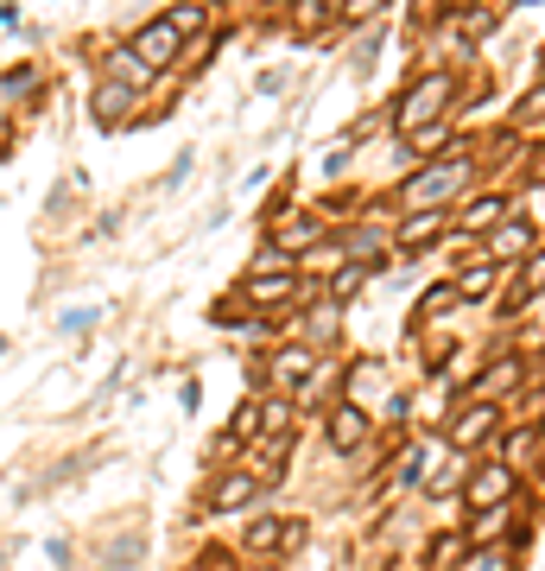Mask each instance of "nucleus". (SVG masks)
Returning a JSON list of instances; mask_svg holds the SVG:
<instances>
[{
	"instance_id": "20",
	"label": "nucleus",
	"mask_w": 545,
	"mask_h": 571,
	"mask_svg": "<svg viewBox=\"0 0 545 571\" xmlns=\"http://www.w3.org/2000/svg\"><path fill=\"white\" fill-rule=\"evenodd\" d=\"M533 457H540V432H513L508 445H501V463H508V470H533Z\"/></svg>"
},
{
	"instance_id": "15",
	"label": "nucleus",
	"mask_w": 545,
	"mask_h": 571,
	"mask_svg": "<svg viewBox=\"0 0 545 571\" xmlns=\"http://www.w3.org/2000/svg\"><path fill=\"white\" fill-rule=\"evenodd\" d=\"M513 381H520V356H495V369L475 381V400H482V407H495V394H508Z\"/></svg>"
},
{
	"instance_id": "18",
	"label": "nucleus",
	"mask_w": 545,
	"mask_h": 571,
	"mask_svg": "<svg viewBox=\"0 0 545 571\" xmlns=\"http://www.w3.org/2000/svg\"><path fill=\"white\" fill-rule=\"evenodd\" d=\"M495 273H501V266H463V273H457V280H450V286H457V299H482V293H495Z\"/></svg>"
},
{
	"instance_id": "17",
	"label": "nucleus",
	"mask_w": 545,
	"mask_h": 571,
	"mask_svg": "<svg viewBox=\"0 0 545 571\" xmlns=\"http://www.w3.org/2000/svg\"><path fill=\"white\" fill-rule=\"evenodd\" d=\"M540 293H545V248H540V255H527V266H520V280H513V305L540 299Z\"/></svg>"
},
{
	"instance_id": "11",
	"label": "nucleus",
	"mask_w": 545,
	"mask_h": 571,
	"mask_svg": "<svg viewBox=\"0 0 545 571\" xmlns=\"http://www.w3.org/2000/svg\"><path fill=\"white\" fill-rule=\"evenodd\" d=\"M89 109H96L102 127H114V121H127V109H134V89H127V83H114V76H102V83H96V96H89Z\"/></svg>"
},
{
	"instance_id": "8",
	"label": "nucleus",
	"mask_w": 545,
	"mask_h": 571,
	"mask_svg": "<svg viewBox=\"0 0 545 571\" xmlns=\"http://www.w3.org/2000/svg\"><path fill=\"white\" fill-rule=\"evenodd\" d=\"M324 432H330V445L343 457H356L368 445V407H349V400H336L324 413Z\"/></svg>"
},
{
	"instance_id": "5",
	"label": "nucleus",
	"mask_w": 545,
	"mask_h": 571,
	"mask_svg": "<svg viewBox=\"0 0 545 571\" xmlns=\"http://www.w3.org/2000/svg\"><path fill=\"white\" fill-rule=\"evenodd\" d=\"M463 495H470V508L482 514V508H508V495H513V470L508 463H475L470 470V483H463Z\"/></svg>"
},
{
	"instance_id": "3",
	"label": "nucleus",
	"mask_w": 545,
	"mask_h": 571,
	"mask_svg": "<svg viewBox=\"0 0 545 571\" xmlns=\"http://www.w3.org/2000/svg\"><path fill=\"white\" fill-rule=\"evenodd\" d=\"M127 51H134V58H140L146 71L159 76V71H172V58H178V51H184V38L172 33V20L159 13V20H146L140 33H134V45H127Z\"/></svg>"
},
{
	"instance_id": "14",
	"label": "nucleus",
	"mask_w": 545,
	"mask_h": 571,
	"mask_svg": "<svg viewBox=\"0 0 545 571\" xmlns=\"http://www.w3.org/2000/svg\"><path fill=\"white\" fill-rule=\"evenodd\" d=\"M368 280H374V266H368V261H343L336 273H330V305H349Z\"/></svg>"
},
{
	"instance_id": "7",
	"label": "nucleus",
	"mask_w": 545,
	"mask_h": 571,
	"mask_svg": "<svg viewBox=\"0 0 545 571\" xmlns=\"http://www.w3.org/2000/svg\"><path fill=\"white\" fill-rule=\"evenodd\" d=\"M305 286L292 280V273H248L241 280V305H260V311H286Z\"/></svg>"
},
{
	"instance_id": "30",
	"label": "nucleus",
	"mask_w": 545,
	"mask_h": 571,
	"mask_svg": "<svg viewBox=\"0 0 545 571\" xmlns=\"http://www.w3.org/2000/svg\"><path fill=\"white\" fill-rule=\"evenodd\" d=\"M540 121H545V83L533 96H520V127H540Z\"/></svg>"
},
{
	"instance_id": "12",
	"label": "nucleus",
	"mask_w": 545,
	"mask_h": 571,
	"mask_svg": "<svg viewBox=\"0 0 545 571\" xmlns=\"http://www.w3.org/2000/svg\"><path fill=\"white\" fill-rule=\"evenodd\" d=\"M311 375H318V356H311L305 343H292V349L273 356V381H280V387H305Z\"/></svg>"
},
{
	"instance_id": "13",
	"label": "nucleus",
	"mask_w": 545,
	"mask_h": 571,
	"mask_svg": "<svg viewBox=\"0 0 545 571\" xmlns=\"http://www.w3.org/2000/svg\"><path fill=\"white\" fill-rule=\"evenodd\" d=\"M437 235H444V210H425V216H406V223H400V248H406V255H419V248H432Z\"/></svg>"
},
{
	"instance_id": "24",
	"label": "nucleus",
	"mask_w": 545,
	"mask_h": 571,
	"mask_svg": "<svg viewBox=\"0 0 545 571\" xmlns=\"http://www.w3.org/2000/svg\"><path fill=\"white\" fill-rule=\"evenodd\" d=\"M255 432H260V400H248V407L235 413V425H228V445H222V451H235V445H248Z\"/></svg>"
},
{
	"instance_id": "19",
	"label": "nucleus",
	"mask_w": 545,
	"mask_h": 571,
	"mask_svg": "<svg viewBox=\"0 0 545 571\" xmlns=\"http://www.w3.org/2000/svg\"><path fill=\"white\" fill-rule=\"evenodd\" d=\"M109 76H114V83H127L134 96H140L146 83H152V71H146L140 58H134V51H114V58H109Z\"/></svg>"
},
{
	"instance_id": "10",
	"label": "nucleus",
	"mask_w": 545,
	"mask_h": 571,
	"mask_svg": "<svg viewBox=\"0 0 545 571\" xmlns=\"http://www.w3.org/2000/svg\"><path fill=\"white\" fill-rule=\"evenodd\" d=\"M508 216H513L508 197H470V203H463V216H457V228H463V235H495Z\"/></svg>"
},
{
	"instance_id": "28",
	"label": "nucleus",
	"mask_w": 545,
	"mask_h": 571,
	"mask_svg": "<svg viewBox=\"0 0 545 571\" xmlns=\"http://www.w3.org/2000/svg\"><path fill=\"white\" fill-rule=\"evenodd\" d=\"M501 527H508V508H482V514L470 521V539H495Z\"/></svg>"
},
{
	"instance_id": "1",
	"label": "nucleus",
	"mask_w": 545,
	"mask_h": 571,
	"mask_svg": "<svg viewBox=\"0 0 545 571\" xmlns=\"http://www.w3.org/2000/svg\"><path fill=\"white\" fill-rule=\"evenodd\" d=\"M470 178H475V152L457 147V152H444V159H432V165H419V172L394 190V203H400V210H412V216H425V210H437L444 197H457Z\"/></svg>"
},
{
	"instance_id": "4",
	"label": "nucleus",
	"mask_w": 545,
	"mask_h": 571,
	"mask_svg": "<svg viewBox=\"0 0 545 571\" xmlns=\"http://www.w3.org/2000/svg\"><path fill=\"white\" fill-rule=\"evenodd\" d=\"M482 255H488V266L520 261V255H540V228L527 223V216H508L495 235H482Z\"/></svg>"
},
{
	"instance_id": "6",
	"label": "nucleus",
	"mask_w": 545,
	"mask_h": 571,
	"mask_svg": "<svg viewBox=\"0 0 545 571\" xmlns=\"http://www.w3.org/2000/svg\"><path fill=\"white\" fill-rule=\"evenodd\" d=\"M495 432H501V407H482V400H475V407H463V413L450 419L444 438H450L457 451H475V445H488Z\"/></svg>"
},
{
	"instance_id": "33",
	"label": "nucleus",
	"mask_w": 545,
	"mask_h": 571,
	"mask_svg": "<svg viewBox=\"0 0 545 571\" xmlns=\"http://www.w3.org/2000/svg\"><path fill=\"white\" fill-rule=\"evenodd\" d=\"M470 571H501V553H482V559H470Z\"/></svg>"
},
{
	"instance_id": "22",
	"label": "nucleus",
	"mask_w": 545,
	"mask_h": 571,
	"mask_svg": "<svg viewBox=\"0 0 545 571\" xmlns=\"http://www.w3.org/2000/svg\"><path fill=\"white\" fill-rule=\"evenodd\" d=\"M165 20H172V33H178V38H190V33H203V26H210V7H197V0H190V7H172Z\"/></svg>"
},
{
	"instance_id": "21",
	"label": "nucleus",
	"mask_w": 545,
	"mask_h": 571,
	"mask_svg": "<svg viewBox=\"0 0 545 571\" xmlns=\"http://www.w3.org/2000/svg\"><path fill=\"white\" fill-rule=\"evenodd\" d=\"M324 26H330V7H324V0H298V7H292V33H298V38L324 33Z\"/></svg>"
},
{
	"instance_id": "2",
	"label": "nucleus",
	"mask_w": 545,
	"mask_h": 571,
	"mask_svg": "<svg viewBox=\"0 0 545 571\" xmlns=\"http://www.w3.org/2000/svg\"><path fill=\"white\" fill-rule=\"evenodd\" d=\"M450 102H457V76L450 71H425L412 89L400 96V109H394V127H400L406 140L412 134H425V127H437L444 114H450Z\"/></svg>"
},
{
	"instance_id": "16",
	"label": "nucleus",
	"mask_w": 545,
	"mask_h": 571,
	"mask_svg": "<svg viewBox=\"0 0 545 571\" xmlns=\"http://www.w3.org/2000/svg\"><path fill=\"white\" fill-rule=\"evenodd\" d=\"M463 546H470V533H437L432 553H425V571H450L457 559H463Z\"/></svg>"
},
{
	"instance_id": "29",
	"label": "nucleus",
	"mask_w": 545,
	"mask_h": 571,
	"mask_svg": "<svg viewBox=\"0 0 545 571\" xmlns=\"http://www.w3.org/2000/svg\"><path fill=\"white\" fill-rule=\"evenodd\" d=\"M450 305H457V286H432V293L419 299V318H444Z\"/></svg>"
},
{
	"instance_id": "23",
	"label": "nucleus",
	"mask_w": 545,
	"mask_h": 571,
	"mask_svg": "<svg viewBox=\"0 0 545 571\" xmlns=\"http://www.w3.org/2000/svg\"><path fill=\"white\" fill-rule=\"evenodd\" d=\"M457 26H463L470 38H488L495 26H501V7H482V13H475V7H463V13H457Z\"/></svg>"
},
{
	"instance_id": "26",
	"label": "nucleus",
	"mask_w": 545,
	"mask_h": 571,
	"mask_svg": "<svg viewBox=\"0 0 545 571\" xmlns=\"http://www.w3.org/2000/svg\"><path fill=\"white\" fill-rule=\"evenodd\" d=\"M298 266H305V273H336V266H343V248H336V241H318Z\"/></svg>"
},
{
	"instance_id": "9",
	"label": "nucleus",
	"mask_w": 545,
	"mask_h": 571,
	"mask_svg": "<svg viewBox=\"0 0 545 571\" xmlns=\"http://www.w3.org/2000/svg\"><path fill=\"white\" fill-rule=\"evenodd\" d=\"M255 495H260V476H248V470H228L216 489H210V501H203V508H210V514H235V508H248Z\"/></svg>"
},
{
	"instance_id": "27",
	"label": "nucleus",
	"mask_w": 545,
	"mask_h": 571,
	"mask_svg": "<svg viewBox=\"0 0 545 571\" xmlns=\"http://www.w3.org/2000/svg\"><path fill=\"white\" fill-rule=\"evenodd\" d=\"M280 527H286L280 514H273V521H255V527H248V546H255V553H280Z\"/></svg>"
},
{
	"instance_id": "32",
	"label": "nucleus",
	"mask_w": 545,
	"mask_h": 571,
	"mask_svg": "<svg viewBox=\"0 0 545 571\" xmlns=\"http://www.w3.org/2000/svg\"><path fill=\"white\" fill-rule=\"evenodd\" d=\"M178 407H184V413H197V407H203V387H197V381H184V387H178Z\"/></svg>"
},
{
	"instance_id": "31",
	"label": "nucleus",
	"mask_w": 545,
	"mask_h": 571,
	"mask_svg": "<svg viewBox=\"0 0 545 571\" xmlns=\"http://www.w3.org/2000/svg\"><path fill=\"white\" fill-rule=\"evenodd\" d=\"M298 546H305V521H286V527H280V559H292Z\"/></svg>"
},
{
	"instance_id": "25",
	"label": "nucleus",
	"mask_w": 545,
	"mask_h": 571,
	"mask_svg": "<svg viewBox=\"0 0 545 571\" xmlns=\"http://www.w3.org/2000/svg\"><path fill=\"white\" fill-rule=\"evenodd\" d=\"M374 387H381V369H374V362H356V369H349V407H362Z\"/></svg>"
}]
</instances>
